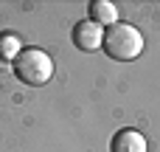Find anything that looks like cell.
Listing matches in <instances>:
<instances>
[{
  "instance_id": "cell-1",
  "label": "cell",
  "mask_w": 160,
  "mask_h": 152,
  "mask_svg": "<svg viewBox=\"0 0 160 152\" xmlns=\"http://www.w3.org/2000/svg\"><path fill=\"white\" fill-rule=\"evenodd\" d=\"M104 51L118 62H132L143 51V34L129 23H115L104 28Z\"/></svg>"
},
{
  "instance_id": "cell-2",
  "label": "cell",
  "mask_w": 160,
  "mask_h": 152,
  "mask_svg": "<svg viewBox=\"0 0 160 152\" xmlns=\"http://www.w3.org/2000/svg\"><path fill=\"white\" fill-rule=\"evenodd\" d=\"M14 73L17 79H22L25 85L31 87H39V85H48L51 76H53V62L45 51L39 48H25L20 51V56L14 59Z\"/></svg>"
},
{
  "instance_id": "cell-3",
  "label": "cell",
  "mask_w": 160,
  "mask_h": 152,
  "mask_svg": "<svg viewBox=\"0 0 160 152\" xmlns=\"http://www.w3.org/2000/svg\"><path fill=\"white\" fill-rule=\"evenodd\" d=\"M73 42H76L79 51L93 54V51H98V48L104 45V28L87 17V20H82V23L73 25Z\"/></svg>"
},
{
  "instance_id": "cell-4",
  "label": "cell",
  "mask_w": 160,
  "mask_h": 152,
  "mask_svg": "<svg viewBox=\"0 0 160 152\" xmlns=\"http://www.w3.org/2000/svg\"><path fill=\"white\" fill-rule=\"evenodd\" d=\"M110 152H149V144L138 130H121V133H115Z\"/></svg>"
},
{
  "instance_id": "cell-5",
  "label": "cell",
  "mask_w": 160,
  "mask_h": 152,
  "mask_svg": "<svg viewBox=\"0 0 160 152\" xmlns=\"http://www.w3.org/2000/svg\"><path fill=\"white\" fill-rule=\"evenodd\" d=\"M90 20L98 23L101 28H104V25L110 28V25L118 23V6L110 3V0H93V3H90Z\"/></svg>"
},
{
  "instance_id": "cell-6",
  "label": "cell",
  "mask_w": 160,
  "mask_h": 152,
  "mask_svg": "<svg viewBox=\"0 0 160 152\" xmlns=\"http://www.w3.org/2000/svg\"><path fill=\"white\" fill-rule=\"evenodd\" d=\"M20 39L17 34H0V56L3 59H17L20 56Z\"/></svg>"
}]
</instances>
